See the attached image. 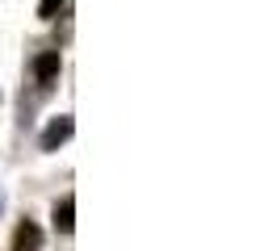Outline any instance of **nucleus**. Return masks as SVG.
Here are the masks:
<instances>
[{"label":"nucleus","mask_w":260,"mask_h":251,"mask_svg":"<svg viewBox=\"0 0 260 251\" xmlns=\"http://www.w3.org/2000/svg\"><path fill=\"white\" fill-rule=\"evenodd\" d=\"M72 130H76V122H72V117H68V113H59V117H55V122H51V126H46V130H42V151H59L63 142H68V138H72Z\"/></svg>","instance_id":"obj_1"},{"label":"nucleus","mask_w":260,"mask_h":251,"mask_svg":"<svg viewBox=\"0 0 260 251\" xmlns=\"http://www.w3.org/2000/svg\"><path fill=\"white\" fill-rule=\"evenodd\" d=\"M13 251H42V230L38 222H17V230H13Z\"/></svg>","instance_id":"obj_2"},{"label":"nucleus","mask_w":260,"mask_h":251,"mask_svg":"<svg viewBox=\"0 0 260 251\" xmlns=\"http://www.w3.org/2000/svg\"><path fill=\"white\" fill-rule=\"evenodd\" d=\"M59 67H63L59 50H42V55L34 59V76H38V84H42V88H46V84H55V80H59Z\"/></svg>","instance_id":"obj_3"},{"label":"nucleus","mask_w":260,"mask_h":251,"mask_svg":"<svg viewBox=\"0 0 260 251\" xmlns=\"http://www.w3.org/2000/svg\"><path fill=\"white\" fill-rule=\"evenodd\" d=\"M55 226H59L63 234L76 230V197H63L59 205H55Z\"/></svg>","instance_id":"obj_4"},{"label":"nucleus","mask_w":260,"mask_h":251,"mask_svg":"<svg viewBox=\"0 0 260 251\" xmlns=\"http://www.w3.org/2000/svg\"><path fill=\"white\" fill-rule=\"evenodd\" d=\"M63 5H68V0H42V5H38V17H46V21H51Z\"/></svg>","instance_id":"obj_5"}]
</instances>
